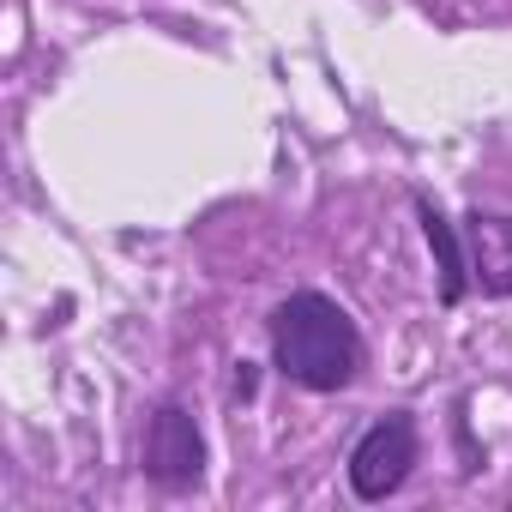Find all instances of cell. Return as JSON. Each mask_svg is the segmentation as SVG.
Wrapping results in <instances>:
<instances>
[{
	"label": "cell",
	"instance_id": "obj_3",
	"mask_svg": "<svg viewBox=\"0 0 512 512\" xmlns=\"http://www.w3.org/2000/svg\"><path fill=\"white\" fill-rule=\"evenodd\" d=\"M139 470H145V482H157L169 494H187V488L205 482V434H199V422H193L187 404L163 398L151 410L145 446H139Z\"/></svg>",
	"mask_w": 512,
	"mask_h": 512
},
{
	"label": "cell",
	"instance_id": "obj_6",
	"mask_svg": "<svg viewBox=\"0 0 512 512\" xmlns=\"http://www.w3.org/2000/svg\"><path fill=\"white\" fill-rule=\"evenodd\" d=\"M253 386H260V368H253V362H235V398H253Z\"/></svg>",
	"mask_w": 512,
	"mask_h": 512
},
{
	"label": "cell",
	"instance_id": "obj_1",
	"mask_svg": "<svg viewBox=\"0 0 512 512\" xmlns=\"http://www.w3.org/2000/svg\"><path fill=\"white\" fill-rule=\"evenodd\" d=\"M266 338H272V368L302 392H344L368 362L350 308L326 290H290L266 314Z\"/></svg>",
	"mask_w": 512,
	"mask_h": 512
},
{
	"label": "cell",
	"instance_id": "obj_2",
	"mask_svg": "<svg viewBox=\"0 0 512 512\" xmlns=\"http://www.w3.org/2000/svg\"><path fill=\"white\" fill-rule=\"evenodd\" d=\"M416 464H422L416 416H410V410H386V416H380V422H368V434L350 446L344 476H350V494H356V500L380 506V500H392V494L410 482V470H416Z\"/></svg>",
	"mask_w": 512,
	"mask_h": 512
},
{
	"label": "cell",
	"instance_id": "obj_4",
	"mask_svg": "<svg viewBox=\"0 0 512 512\" xmlns=\"http://www.w3.org/2000/svg\"><path fill=\"white\" fill-rule=\"evenodd\" d=\"M464 260H470V284L482 296H512V217L506 211H464Z\"/></svg>",
	"mask_w": 512,
	"mask_h": 512
},
{
	"label": "cell",
	"instance_id": "obj_5",
	"mask_svg": "<svg viewBox=\"0 0 512 512\" xmlns=\"http://www.w3.org/2000/svg\"><path fill=\"white\" fill-rule=\"evenodd\" d=\"M416 223H422V241H428V253H434V296H440V308H458L464 296H470V260H464V229L428 199V193H416Z\"/></svg>",
	"mask_w": 512,
	"mask_h": 512
}]
</instances>
